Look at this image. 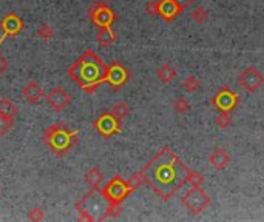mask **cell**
Returning a JSON list of instances; mask_svg holds the SVG:
<instances>
[{"mask_svg":"<svg viewBox=\"0 0 264 222\" xmlns=\"http://www.w3.org/2000/svg\"><path fill=\"white\" fill-rule=\"evenodd\" d=\"M141 173L144 182H147L159 198L167 201L189 182L190 170L168 146H165Z\"/></svg>","mask_w":264,"mask_h":222,"instance_id":"cell-1","label":"cell"},{"mask_svg":"<svg viewBox=\"0 0 264 222\" xmlns=\"http://www.w3.org/2000/svg\"><path fill=\"white\" fill-rule=\"evenodd\" d=\"M181 202L184 204V207L192 213V214H200L201 211H204L209 204H210V196L201 190L200 187H192L190 190H187Z\"/></svg>","mask_w":264,"mask_h":222,"instance_id":"cell-2","label":"cell"},{"mask_svg":"<svg viewBox=\"0 0 264 222\" xmlns=\"http://www.w3.org/2000/svg\"><path fill=\"white\" fill-rule=\"evenodd\" d=\"M130 191L131 188L128 187V182H124L121 178H115L107 184L102 194L110 204H121Z\"/></svg>","mask_w":264,"mask_h":222,"instance_id":"cell-3","label":"cell"},{"mask_svg":"<svg viewBox=\"0 0 264 222\" xmlns=\"http://www.w3.org/2000/svg\"><path fill=\"white\" fill-rule=\"evenodd\" d=\"M239 101H241L239 94L232 91L229 87H224L212 97V105L216 107L219 111H232L236 108Z\"/></svg>","mask_w":264,"mask_h":222,"instance_id":"cell-4","label":"cell"},{"mask_svg":"<svg viewBox=\"0 0 264 222\" xmlns=\"http://www.w3.org/2000/svg\"><path fill=\"white\" fill-rule=\"evenodd\" d=\"M238 84L246 90V91H256L262 84H264V76L262 74L253 68V66H249L246 68L238 78Z\"/></svg>","mask_w":264,"mask_h":222,"instance_id":"cell-5","label":"cell"},{"mask_svg":"<svg viewBox=\"0 0 264 222\" xmlns=\"http://www.w3.org/2000/svg\"><path fill=\"white\" fill-rule=\"evenodd\" d=\"M90 16L98 27H110L115 20V13L102 2H96L90 8Z\"/></svg>","mask_w":264,"mask_h":222,"instance_id":"cell-6","label":"cell"},{"mask_svg":"<svg viewBox=\"0 0 264 222\" xmlns=\"http://www.w3.org/2000/svg\"><path fill=\"white\" fill-rule=\"evenodd\" d=\"M70 102H71V96H70L63 88L56 87V88H53V90L47 94V104H48L53 110H56V111L63 110Z\"/></svg>","mask_w":264,"mask_h":222,"instance_id":"cell-7","label":"cell"},{"mask_svg":"<svg viewBox=\"0 0 264 222\" xmlns=\"http://www.w3.org/2000/svg\"><path fill=\"white\" fill-rule=\"evenodd\" d=\"M96 128H98L104 136H112V134L121 131L119 119L115 117L112 113H107V114H104V116H101V117L98 119Z\"/></svg>","mask_w":264,"mask_h":222,"instance_id":"cell-8","label":"cell"},{"mask_svg":"<svg viewBox=\"0 0 264 222\" xmlns=\"http://www.w3.org/2000/svg\"><path fill=\"white\" fill-rule=\"evenodd\" d=\"M183 10L174 0H159V16L165 22H171Z\"/></svg>","mask_w":264,"mask_h":222,"instance_id":"cell-9","label":"cell"},{"mask_svg":"<svg viewBox=\"0 0 264 222\" xmlns=\"http://www.w3.org/2000/svg\"><path fill=\"white\" fill-rule=\"evenodd\" d=\"M105 79H107L112 85L119 87V85H122V84L128 79V72L125 71L124 66H121L119 63H115L113 66H110V68L107 69Z\"/></svg>","mask_w":264,"mask_h":222,"instance_id":"cell-10","label":"cell"},{"mask_svg":"<svg viewBox=\"0 0 264 222\" xmlns=\"http://www.w3.org/2000/svg\"><path fill=\"white\" fill-rule=\"evenodd\" d=\"M22 97L30 104H37L43 97V90L37 82H28L22 90Z\"/></svg>","mask_w":264,"mask_h":222,"instance_id":"cell-11","label":"cell"},{"mask_svg":"<svg viewBox=\"0 0 264 222\" xmlns=\"http://www.w3.org/2000/svg\"><path fill=\"white\" fill-rule=\"evenodd\" d=\"M230 162V156L223 150V148H215V150L210 153L209 156V164L215 168V170H224Z\"/></svg>","mask_w":264,"mask_h":222,"instance_id":"cell-12","label":"cell"},{"mask_svg":"<svg viewBox=\"0 0 264 222\" xmlns=\"http://www.w3.org/2000/svg\"><path fill=\"white\" fill-rule=\"evenodd\" d=\"M4 30H5V34H4V39L7 37V36H13V34H17L19 31H20V28H22V23H20V20L14 16V14H11V16H8L5 20H4Z\"/></svg>","mask_w":264,"mask_h":222,"instance_id":"cell-13","label":"cell"},{"mask_svg":"<svg viewBox=\"0 0 264 222\" xmlns=\"http://www.w3.org/2000/svg\"><path fill=\"white\" fill-rule=\"evenodd\" d=\"M96 40L101 45L108 46V45H112L116 40V34L110 30V27H99V30L96 33Z\"/></svg>","mask_w":264,"mask_h":222,"instance_id":"cell-14","label":"cell"},{"mask_svg":"<svg viewBox=\"0 0 264 222\" xmlns=\"http://www.w3.org/2000/svg\"><path fill=\"white\" fill-rule=\"evenodd\" d=\"M158 78L164 82V84H171L174 79H176V76H178V72H176V69L171 66V65H168V63H165V65H162L159 69H158Z\"/></svg>","mask_w":264,"mask_h":222,"instance_id":"cell-15","label":"cell"},{"mask_svg":"<svg viewBox=\"0 0 264 222\" xmlns=\"http://www.w3.org/2000/svg\"><path fill=\"white\" fill-rule=\"evenodd\" d=\"M85 181H86V184L90 185L92 188H99L101 187V184H102V181H104V175L101 173V170L99 168H92L90 171L86 173V176H85Z\"/></svg>","mask_w":264,"mask_h":222,"instance_id":"cell-16","label":"cell"},{"mask_svg":"<svg viewBox=\"0 0 264 222\" xmlns=\"http://www.w3.org/2000/svg\"><path fill=\"white\" fill-rule=\"evenodd\" d=\"M0 114L14 117L17 114V107L10 99H0Z\"/></svg>","mask_w":264,"mask_h":222,"instance_id":"cell-17","label":"cell"},{"mask_svg":"<svg viewBox=\"0 0 264 222\" xmlns=\"http://www.w3.org/2000/svg\"><path fill=\"white\" fill-rule=\"evenodd\" d=\"M215 124L218 125V128H227L232 124L230 111H219V114L215 117Z\"/></svg>","mask_w":264,"mask_h":222,"instance_id":"cell-18","label":"cell"},{"mask_svg":"<svg viewBox=\"0 0 264 222\" xmlns=\"http://www.w3.org/2000/svg\"><path fill=\"white\" fill-rule=\"evenodd\" d=\"M13 117L10 116H4L0 114V136H5L10 133V130L13 128Z\"/></svg>","mask_w":264,"mask_h":222,"instance_id":"cell-19","label":"cell"},{"mask_svg":"<svg viewBox=\"0 0 264 222\" xmlns=\"http://www.w3.org/2000/svg\"><path fill=\"white\" fill-rule=\"evenodd\" d=\"M173 110L176 113H180V114H186L189 110H190V104L184 99V97H180V99H176L173 102Z\"/></svg>","mask_w":264,"mask_h":222,"instance_id":"cell-20","label":"cell"},{"mask_svg":"<svg viewBox=\"0 0 264 222\" xmlns=\"http://www.w3.org/2000/svg\"><path fill=\"white\" fill-rule=\"evenodd\" d=\"M128 113H130V108H128V105H125V104H118V105H115L113 110H112V114H113L115 117H118L119 120H122L124 117H127Z\"/></svg>","mask_w":264,"mask_h":222,"instance_id":"cell-21","label":"cell"},{"mask_svg":"<svg viewBox=\"0 0 264 222\" xmlns=\"http://www.w3.org/2000/svg\"><path fill=\"white\" fill-rule=\"evenodd\" d=\"M183 87H184L186 91L195 93V91H198V88H200V81H198L195 76H187L186 81H184V84H183Z\"/></svg>","mask_w":264,"mask_h":222,"instance_id":"cell-22","label":"cell"},{"mask_svg":"<svg viewBox=\"0 0 264 222\" xmlns=\"http://www.w3.org/2000/svg\"><path fill=\"white\" fill-rule=\"evenodd\" d=\"M37 36H39L42 40H50V39H53L54 31H53V28H51L50 25H40V27L37 28Z\"/></svg>","mask_w":264,"mask_h":222,"instance_id":"cell-23","label":"cell"},{"mask_svg":"<svg viewBox=\"0 0 264 222\" xmlns=\"http://www.w3.org/2000/svg\"><path fill=\"white\" fill-rule=\"evenodd\" d=\"M192 19L196 22V23H204L207 20V11L203 8V7H198L192 11Z\"/></svg>","mask_w":264,"mask_h":222,"instance_id":"cell-24","label":"cell"},{"mask_svg":"<svg viewBox=\"0 0 264 222\" xmlns=\"http://www.w3.org/2000/svg\"><path fill=\"white\" fill-rule=\"evenodd\" d=\"M189 182L192 187H201L204 184V176L198 171H192L190 170V175H189Z\"/></svg>","mask_w":264,"mask_h":222,"instance_id":"cell-25","label":"cell"},{"mask_svg":"<svg viewBox=\"0 0 264 222\" xmlns=\"http://www.w3.org/2000/svg\"><path fill=\"white\" fill-rule=\"evenodd\" d=\"M142 182H144L142 173H136V175H133V176L128 179V187H130L131 190H135V188H138Z\"/></svg>","mask_w":264,"mask_h":222,"instance_id":"cell-26","label":"cell"},{"mask_svg":"<svg viewBox=\"0 0 264 222\" xmlns=\"http://www.w3.org/2000/svg\"><path fill=\"white\" fill-rule=\"evenodd\" d=\"M145 11H147L150 16H158V14H159V2H156V0H151V2L147 4Z\"/></svg>","mask_w":264,"mask_h":222,"instance_id":"cell-27","label":"cell"},{"mask_svg":"<svg viewBox=\"0 0 264 222\" xmlns=\"http://www.w3.org/2000/svg\"><path fill=\"white\" fill-rule=\"evenodd\" d=\"M28 219L30 220H42L43 219V211L40 208H33L28 213Z\"/></svg>","mask_w":264,"mask_h":222,"instance_id":"cell-28","label":"cell"},{"mask_svg":"<svg viewBox=\"0 0 264 222\" xmlns=\"http://www.w3.org/2000/svg\"><path fill=\"white\" fill-rule=\"evenodd\" d=\"M7 69H8V62H7L5 57L0 56V76H4V74L7 72Z\"/></svg>","mask_w":264,"mask_h":222,"instance_id":"cell-29","label":"cell"},{"mask_svg":"<svg viewBox=\"0 0 264 222\" xmlns=\"http://www.w3.org/2000/svg\"><path fill=\"white\" fill-rule=\"evenodd\" d=\"M174 2L180 5L181 10H186L187 7H190L193 4V0H174Z\"/></svg>","mask_w":264,"mask_h":222,"instance_id":"cell-30","label":"cell"}]
</instances>
